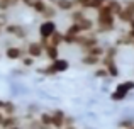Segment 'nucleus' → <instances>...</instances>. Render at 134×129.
<instances>
[{
  "label": "nucleus",
  "instance_id": "1",
  "mask_svg": "<svg viewBox=\"0 0 134 129\" xmlns=\"http://www.w3.org/2000/svg\"><path fill=\"white\" fill-rule=\"evenodd\" d=\"M97 12V20H95V26H97V34H109L115 29V15L112 14L110 7L105 3L104 7H100Z\"/></svg>",
  "mask_w": 134,
  "mask_h": 129
},
{
  "label": "nucleus",
  "instance_id": "2",
  "mask_svg": "<svg viewBox=\"0 0 134 129\" xmlns=\"http://www.w3.org/2000/svg\"><path fill=\"white\" fill-rule=\"evenodd\" d=\"M68 68H70V61L68 60H63V58H58V60L51 61L48 66L39 68V70H37V73H41V75H44V76H54V75H58V73L66 71Z\"/></svg>",
  "mask_w": 134,
  "mask_h": 129
},
{
  "label": "nucleus",
  "instance_id": "3",
  "mask_svg": "<svg viewBox=\"0 0 134 129\" xmlns=\"http://www.w3.org/2000/svg\"><path fill=\"white\" fill-rule=\"evenodd\" d=\"M131 90H134V82L132 80H126V82L119 83V85L115 87V90L110 93V99L114 100V102H121V100H124L126 97L129 95Z\"/></svg>",
  "mask_w": 134,
  "mask_h": 129
},
{
  "label": "nucleus",
  "instance_id": "4",
  "mask_svg": "<svg viewBox=\"0 0 134 129\" xmlns=\"http://www.w3.org/2000/svg\"><path fill=\"white\" fill-rule=\"evenodd\" d=\"M75 46L82 48L83 53H87L88 49H92V48L98 46V37H97V34H90V32L88 34H80V36L76 37Z\"/></svg>",
  "mask_w": 134,
  "mask_h": 129
},
{
  "label": "nucleus",
  "instance_id": "5",
  "mask_svg": "<svg viewBox=\"0 0 134 129\" xmlns=\"http://www.w3.org/2000/svg\"><path fill=\"white\" fill-rule=\"evenodd\" d=\"M56 22L54 20H43V22L39 24V36H41V43L44 44H48V41H49V37L53 36V34L56 32Z\"/></svg>",
  "mask_w": 134,
  "mask_h": 129
},
{
  "label": "nucleus",
  "instance_id": "6",
  "mask_svg": "<svg viewBox=\"0 0 134 129\" xmlns=\"http://www.w3.org/2000/svg\"><path fill=\"white\" fill-rule=\"evenodd\" d=\"M3 31H5L9 36L15 37V39H26L27 37V29L22 26V24H7L5 27H3Z\"/></svg>",
  "mask_w": 134,
  "mask_h": 129
},
{
  "label": "nucleus",
  "instance_id": "7",
  "mask_svg": "<svg viewBox=\"0 0 134 129\" xmlns=\"http://www.w3.org/2000/svg\"><path fill=\"white\" fill-rule=\"evenodd\" d=\"M26 54L34 60L41 58L44 54V44L41 41H29V44L26 46Z\"/></svg>",
  "mask_w": 134,
  "mask_h": 129
},
{
  "label": "nucleus",
  "instance_id": "8",
  "mask_svg": "<svg viewBox=\"0 0 134 129\" xmlns=\"http://www.w3.org/2000/svg\"><path fill=\"white\" fill-rule=\"evenodd\" d=\"M5 56L12 61H20L24 56H26V48L20 46H9L5 49Z\"/></svg>",
  "mask_w": 134,
  "mask_h": 129
},
{
  "label": "nucleus",
  "instance_id": "9",
  "mask_svg": "<svg viewBox=\"0 0 134 129\" xmlns=\"http://www.w3.org/2000/svg\"><path fill=\"white\" fill-rule=\"evenodd\" d=\"M51 116H53V129H61V127H65V117H66V114L63 112V110H59V109H56V110H53L51 112Z\"/></svg>",
  "mask_w": 134,
  "mask_h": 129
},
{
  "label": "nucleus",
  "instance_id": "10",
  "mask_svg": "<svg viewBox=\"0 0 134 129\" xmlns=\"http://www.w3.org/2000/svg\"><path fill=\"white\" fill-rule=\"evenodd\" d=\"M53 5L56 10H63V12H71L75 9V0H53Z\"/></svg>",
  "mask_w": 134,
  "mask_h": 129
},
{
  "label": "nucleus",
  "instance_id": "11",
  "mask_svg": "<svg viewBox=\"0 0 134 129\" xmlns=\"http://www.w3.org/2000/svg\"><path fill=\"white\" fill-rule=\"evenodd\" d=\"M15 126H20V117H17V116H5V119H3L0 129H12Z\"/></svg>",
  "mask_w": 134,
  "mask_h": 129
},
{
  "label": "nucleus",
  "instance_id": "12",
  "mask_svg": "<svg viewBox=\"0 0 134 129\" xmlns=\"http://www.w3.org/2000/svg\"><path fill=\"white\" fill-rule=\"evenodd\" d=\"M85 17H87L85 9H73L71 12H70V20H71V24H78L80 20H83Z\"/></svg>",
  "mask_w": 134,
  "mask_h": 129
},
{
  "label": "nucleus",
  "instance_id": "13",
  "mask_svg": "<svg viewBox=\"0 0 134 129\" xmlns=\"http://www.w3.org/2000/svg\"><path fill=\"white\" fill-rule=\"evenodd\" d=\"M44 56L48 58L49 61H54L59 58V48H54V46H49V44H46L44 46Z\"/></svg>",
  "mask_w": 134,
  "mask_h": 129
},
{
  "label": "nucleus",
  "instance_id": "14",
  "mask_svg": "<svg viewBox=\"0 0 134 129\" xmlns=\"http://www.w3.org/2000/svg\"><path fill=\"white\" fill-rule=\"evenodd\" d=\"M117 20H121V22H126V24H129L131 20L134 19V12H131V10L127 9V7H124V9L119 12V15L115 17Z\"/></svg>",
  "mask_w": 134,
  "mask_h": 129
},
{
  "label": "nucleus",
  "instance_id": "15",
  "mask_svg": "<svg viewBox=\"0 0 134 129\" xmlns=\"http://www.w3.org/2000/svg\"><path fill=\"white\" fill-rule=\"evenodd\" d=\"M100 60H102V58H98V56L83 54V56H82V65H85V66H98V65H100Z\"/></svg>",
  "mask_w": 134,
  "mask_h": 129
},
{
  "label": "nucleus",
  "instance_id": "16",
  "mask_svg": "<svg viewBox=\"0 0 134 129\" xmlns=\"http://www.w3.org/2000/svg\"><path fill=\"white\" fill-rule=\"evenodd\" d=\"M2 112H3V116H15V112H17V105L12 102V100H5Z\"/></svg>",
  "mask_w": 134,
  "mask_h": 129
},
{
  "label": "nucleus",
  "instance_id": "17",
  "mask_svg": "<svg viewBox=\"0 0 134 129\" xmlns=\"http://www.w3.org/2000/svg\"><path fill=\"white\" fill-rule=\"evenodd\" d=\"M48 44H49V46H54V48H59V46L63 44V32H59V31H56V32L53 34L51 37H49Z\"/></svg>",
  "mask_w": 134,
  "mask_h": 129
},
{
  "label": "nucleus",
  "instance_id": "18",
  "mask_svg": "<svg viewBox=\"0 0 134 129\" xmlns=\"http://www.w3.org/2000/svg\"><path fill=\"white\" fill-rule=\"evenodd\" d=\"M107 5L110 7L112 14H114L115 17H117V15H119V12H121V10L124 9V3L119 2V0H107Z\"/></svg>",
  "mask_w": 134,
  "mask_h": 129
},
{
  "label": "nucleus",
  "instance_id": "19",
  "mask_svg": "<svg viewBox=\"0 0 134 129\" xmlns=\"http://www.w3.org/2000/svg\"><path fill=\"white\" fill-rule=\"evenodd\" d=\"M37 119H39V122L43 124V126L53 127V126H51V124H53V116H51V112H41L39 116H37Z\"/></svg>",
  "mask_w": 134,
  "mask_h": 129
},
{
  "label": "nucleus",
  "instance_id": "20",
  "mask_svg": "<svg viewBox=\"0 0 134 129\" xmlns=\"http://www.w3.org/2000/svg\"><path fill=\"white\" fill-rule=\"evenodd\" d=\"M56 14H58V10H56L54 5H48V9L44 10L41 15H43V20H53L56 17Z\"/></svg>",
  "mask_w": 134,
  "mask_h": 129
},
{
  "label": "nucleus",
  "instance_id": "21",
  "mask_svg": "<svg viewBox=\"0 0 134 129\" xmlns=\"http://www.w3.org/2000/svg\"><path fill=\"white\" fill-rule=\"evenodd\" d=\"M20 0H0V12H5L10 7H15Z\"/></svg>",
  "mask_w": 134,
  "mask_h": 129
},
{
  "label": "nucleus",
  "instance_id": "22",
  "mask_svg": "<svg viewBox=\"0 0 134 129\" xmlns=\"http://www.w3.org/2000/svg\"><path fill=\"white\" fill-rule=\"evenodd\" d=\"M115 46H132V39L127 36V34H122L121 37H117V41H115Z\"/></svg>",
  "mask_w": 134,
  "mask_h": 129
},
{
  "label": "nucleus",
  "instance_id": "23",
  "mask_svg": "<svg viewBox=\"0 0 134 129\" xmlns=\"http://www.w3.org/2000/svg\"><path fill=\"white\" fill-rule=\"evenodd\" d=\"M31 9H32L34 12H37V14H43L44 10L48 9V2H32Z\"/></svg>",
  "mask_w": 134,
  "mask_h": 129
},
{
  "label": "nucleus",
  "instance_id": "24",
  "mask_svg": "<svg viewBox=\"0 0 134 129\" xmlns=\"http://www.w3.org/2000/svg\"><path fill=\"white\" fill-rule=\"evenodd\" d=\"M105 70H107V73H109V78H117V76H119V68H117V63H112V65L105 66Z\"/></svg>",
  "mask_w": 134,
  "mask_h": 129
},
{
  "label": "nucleus",
  "instance_id": "25",
  "mask_svg": "<svg viewBox=\"0 0 134 129\" xmlns=\"http://www.w3.org/2000/svg\"><path fill=\"white\" fill-rule=\"evenodd\" d=\"M65 34H70V36H80L82 31H80V26L78 24H70L68 29L65 31Z\"/></svg>",
  "mask_w": 134,
  "mask_h": 129
},
{
  "label": "nucleus",
  "instance_id": "26",
  "mask_svg": "<svg viewBox=\"0 0 134 129\" xmlns=\"http://www.w3.org/2000/svg\"><path fill=\"white\" fill-rule=\"evenodd\" d=\"M105 3H107V0H90V5H88V9L98 10L100 7H104Z\"/></svg>",
  "mask_w": 134,
  "mask_h": 129
},
{
  "label": "nucleus",
  "instance_id": "27",
  "mask_svg": "<svg viewBox=\"0 0 134 129\" xmlns=\"http://www.w3.org/2000/svg\"><path fill=\"white\" fill-rule=\"evenodd\" d=\"M20 63H22V66H24V68H31V66H32L34 63H36V60H34V58H31V56H27V54H26V56H24L22 60H20Z\"/></svg>",
  "mask_w": 134,
  "mask_h": 129
},
{
  "label": "nucleus",
  "instance_id": "28",
  "mask_svg": "<svg viewBox=\"0 0 134 129\" xmlns=\"http://www.w3.org/2000/svg\"><path fill=\"white\" fill-rule=\"evenodd\" d=\"M95 76H97V78H109V73L104 66H98V68L95 70Z\"/></svg>",
  "mask_w": 134,
  "mask_h": 129
},
{
  "label": "nucleus",
  "instance_id": "29",
  "mask_svg": "<svg viewBox=\"0 0 134 129\" xmlns=\"http://www.w3.org/2000/svg\"><path fill=\"white\" fill-rule=\"evenodd\" d=\"M119 127L121 129H132L134 127V121L132 119H124L119 122Z\"/></svg>",
  "mask_w": 134,
  "mask_h": 129
},
{
  "label": "nucleus",
  "instance_id": "30",
  "mask_svg": "<svg viewBox=\"0 0 134 129\" xmlns=\"http://www.w3.org/2000/svg\"><path fill=\"white\" fill-rule=\"evenodd\" d=\"M75 5L78 7V9H88V5H90V0H75Z\"/></svg>",
  "mask_w": 134,
  "mask_h": 129
},
{
  "label": "nucleus",
  "instance_id": "31",
  "mask_svg": "<svg viewBox=\"0 0 134 129\" xmlns=\"http://www.w3.org/2000/svg\"><path fill=\"white\" fill-rule=\"evenodd\" d=\"M7 24H9V19H7V14L5 12H0V27H5Z\"/></svg>",
  "mask_w": 134,
  "mask_h": 129
},
{
  "label": "nucleus",
  "instance_id": "32",
  "mask_svg": "<svg viewBox=\"0 0 134 129\" xmlns=\"http://www.w3.org/2000/svg\"><path fill=\"white\" fill-rule=\"evenodd\" d=\"M124 7H127L131 12H134V0H129V2H126V5Z\"/></svg>",
  "mask_w": 134,
  "mask_h": 129
},
{
  "label": "nucleus",
  "instance_id": "33",
  "mask_svg": "<svg viewBox=\"0 0 134 129\" xmlns=\"http://www.w3.org/2000/svg\"><path fill=\"white\" fill-rule=\"evenodd\" d=\"M20 2H22V3H24V5H27V7H31V5H32V2H34V0H20Z\"/></svg>",
  "mask_w": 134,
  "mask_h": 129
},
{
  "label": "nucleus",
  "instance_id": "34",
  "mask_svg": "<svg viewBox=\"0 0 134 129\" xmlns=\"http://www.w3.org/2000/svg\"><path fill=\"white\" fill-rule=\"evenodd\" d=\"M129 31H132V32H134V19L129 22Z\"/></svg>",
  "mask_w": 134,
  "mask_h": 129
},
{
  "label": "nucleus",
  "instance_id": "35",
  "mask_svg": "<svg viewBox=\"0 0 134 129\" xmlns=\"http://www.w3.org/2000/svg\"><path fill=\"white\" fill-rule=\"evenodd\" d=\"M3 119H5V116H3V112L0 110V126H2V122H3Z\"/></svg>",
  "mask_w": 134,
  "mask_h": 129
},
{
  "label": "nucleus",
  "instance_id": "36",
  "mask_svg": "<svg viewBox=\"0 0 134 129\" xmlns=\"http://www.w3.org/2000/svg\"><path fill=\"white\" fill-rule=\"evenodd\" d=\"M3 104H5V100H0V110L3 109Z\"/></svg>",
  "mask_w": 134,
  "mask_h": 129
},
{
  "label": "nucleus",
  "instance_id": "37",
  "mask_svg": "<svg viewBox=\"0 0 134 129\" xmlns=\"http://www.w3.org/2000/svg\"><path fill=\"white\" fill-rule=\"evenodd\" d=\"M61 129H76L75 126H71V127H61Z\"/></svg>",
  "mask_w": 134,
  "mask_h": 129
},
{
  "label": "nucleus",
  "instance_id": "38",
  "mask_svg": "<svg viewBox=\"0 0 134 129\" xmlns=\"http://www.w3.org/2000/svg\"><path fill=\"white\" fill-rule=\"evenodd\" d=\"M12 129H22V127H20V126H15V127H12Z\"/></svg>",
  "mask_w": 134,
  "mask_h": 129
},
{
  "label": "nucleus",
  "instance_id": "39",
  "mask_svg": "<svg viewBox=\"0 0 134 129\" xmlns=\"http://www.w3.org/2000/svg\"><path fill=\"white\" fill-rule=\"evenodd\" d=\"M2 31H3V29H2V27H0V36H2Z\"/></svg>",
  "mask_w": 134,
  "mask_h": 129
},
{
  "label": "nucleus",
  "instance_id": "40",
  "mask_svg": "<svg viewBox=\"0 0 134 129\" xmlns=\"http://www.w3.org/2000/svg\"><path fill=\"white\" fill-rule=\"evenodd\" d=\"M132 48H134V41H132Z\"/></svg>",
  "mask_w": 134,
  "mask_h": 129
},
{
  "label": "nucleus",
  "instance_id": "41",
  "mask_svg": "<svg viewBox=\"0 0 134 129\" xmlns=\"http://www.w3.org/2000/svg\"><path fill=\"white\" fill-rule=\"evenodd\" d=\"M0 58H2V56H0Z\"/></svg>",
  "mask_w": 134,
  "mask_h": 129
}]
</instances>
